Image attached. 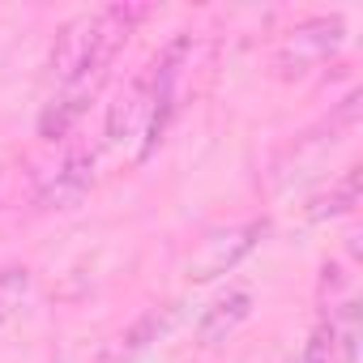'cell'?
I'll return each instance as SVG.
<instances>
[{
	"instance_id": "1",
	"label": "cell",
	"mask_w": 363,
	"mask_h": 363,
	"mask_svg": "<svg viewBox=\"0 0 363 363\" xmlns=\"http://www.w3.org/2000/svg\"><path fill=\"white\" fill-rule=\"evenodd\" d=\"M133 22H137V9H124V5H107L65 22L52 43V77L60 86L77 77H107L111 60L133 35Z\"/></svg>"
},
{
	"instance_id": "2",
	"label": "cell",
	"mask_w": 363,
	"mask_h": 363,
	"mask_svg": "<svg viewBox=\"0 0 363 363\" xmlns=\"http://www.w3.org/2000/svg\"><path fill=\"white\" fill-rule=\"evenodd\" d=\"M265 235H269V223H265V218H252V223H235V227L210 231V235L189 252L184 278H189V282H214L218 274H231Z\"/></svg>"
},
{
	"instance_id": "3",
	"label": "cell",
	"mask_w": 363,
	"mask_h": 363,
	"mask_svg": "<svg viewBox=\"0 0 363 363\" xmlns=\"http://www.w3.org/2000/svg\"><path fill=\"white\" fill-rule=\"evenodd\" d=\"M184 56H189V39H175L154 65H150V73H154V94H150V120H145V145H141V158H150L154 154V145L162 141V133H167V124H171V116H175V86H179V65H184Z\"/></svg>"
},
{
	"instance_id": "4",
	"label": "cell",
	"mask_w": 363,
	"mask_h": 363,
	"mask_svg": "<svg viewBox=\"0 0 363 363\" xmlns=\"http://www.w3.org/2000/svg\"><path fill=\"white\" fill-rule=\"evenodd\" d=\"M346 39V26L342 18H312L303 26L291 30V39L278 48V69L291 77V73H303L312 65H320L325 56H333Z\"/></svg>"
},
{
	"instance_id": "5",
	"label": "cell",
	"mask_w": 363,
	"mask_h": 363,
	"mask_svg": "<svg viewBox=\"0 0 363 363\" xmlns=\"http://www.w3.org/2000/svg\"><path fill=\"white\" fill-rule=\"evenodd\" d=\"M103 86V77H77V82H69V86H60V94L43 107V116H39V133L48 137V141H60L77 120H82V111L90 107V99H94V90Z\"/></svg>"
},
{
	"instance_id": "6",
	"label": "cell",
	"mask_w": 363,
	"mask_h": 363,
	"mask_svg": "<svg viewBox=\"0 0 363 363\" xmlns=\"http://www.w3.org/2000/svg\"><path fill=\"white\" fill-rule=\"evenodd\" d=\"M150 94H154V73L145 69L141 77H133L128 90H120V99L107 107V141H124L137 128H145L150 120Z\"/></svg>"
},
{
	"instance_id": "7",
	"label": "cell",
	"mask_w": 363,
	"mask_h": 363,
	"mask_svg": "<svg viewBox=\"0 0 363 363\" xmlns=\"http://www.w3.org/2000/svg\"><path fill=\"white\" fill-rule=\"evenodd\" d=\"M90 179H94V150H77L69 162H60V171L39 189V206L43 210H56V206L77 201L90 189Z\"/></svg>"
},
{
	"instance_id": "8",
	"label": "cell",
	"mask_w": 363,
	"mask_h": 363,
	"mask_svg": "<svg viewBox=\"0 0 363 363\" xmlns=\"http://www.w3.org/2000/svg\"><path fill=\"white\" fill-rule=\"evenodd\" d=\"M171 320H175V303H171V308H158V312H145L128 333H120V337H116V346H111L99 363H133L150 342H158V337L171 329Z\"/></svg>"
},
{
	"instance_id": "9",
	"label": "cell",
	"mask_w": 363,
	"mask_h": 363,
	"mask_svg": "<svg viewBox=\"0 0 363 363\" xmlns=\"http://www.w3.org/2000/svg\"><path fill=\"white\" fill-rule=\"evenodd\" d=\"M248 312H252V295H248V291H231L227 299H218V303L201 316L197 337H201L206 346H218V342H227V337L248 320Z\"/></svg>"
},
{
	"instance_id": "10",
	"label": "cell",
	"mask_w": 363,
	"mask_h": 363,
	"mask_svg": "<svg viewBox=\"0 0 363 363\" xmlns=\"http://www.w3.org/2000/svg\"><path fill=\"white\" fill-rule=\"evenodd\" d=\"M359 206V167H346V175H342V184L337 189H329L325 197H316L312 201V210H308V218H337V214H350Z\"/></svg>"
},
{
	"instance_id": "11",
	"label": "cell",
	"mask_w": 363,
	"mask_h": 363,
	"mask_svg": "<svg viewBox=\"0 0 363 363\" xmlns=\"http://www.w3.org/2000/svg\"><path fill=\"white\" fill-rule=\"evenodd\" d=\"M299 363H337V333H333L329 320H320V325L312 329V337H308Z\"/></svg>"
},
{
	"instance_id": "12",
	"label": "cell",
	"mask_w": 363,
	"mask_h": 363,
	"mask_svg": "<svg viewBox=\"0 0 363 363\" xmlns=\"http://www.w3.org/2000/svg\"><path fill=\"white\" fill-rule=\"evenodd\" d=\"M18 291H26V274H13V278L0 282V325H5V316L13 312V295Z\"/></svg>"
}]
</instances>
